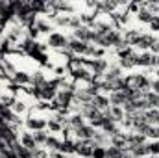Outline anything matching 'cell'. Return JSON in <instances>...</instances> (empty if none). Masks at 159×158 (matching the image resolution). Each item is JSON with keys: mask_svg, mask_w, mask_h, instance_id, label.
<instances>
[{"mask_svg": "<svg viewBox=\"0 0 159 158\" xmlns=\"http://www.w3.org/2000/svg\"><path fill=\"white\" fill-rule=\"evenodd\" d=\"M137 65H139V67H152V65H154V54H152V52H143V54H139Z\"/></svg>", "mask_w": 159, "mask_h": 158, "instance_id": "obj_16", "label": "cell"}, {"mask_svg": "<svg viewBox=\"0 0 159 158\" xmlns=\"http://www.w3.org/2000/svg\"><path fill=\"white\" fill-rule=\"evenodd\" d=\"M137 58H139V54H135V50H131L128 56L120 58V67H124V69L135 67V65H137Z\"/></svg>", "mask_w": 159, "mask_h": 158, "instance_id": "obj_15", "label": "cell"}, {"mask_svg": "<svg viewBox=\"0 0 159 158\" xmlns=\"http://www.w3.org/2000/svg\"><path fill=\"white\" fill-rule=\"evenodd\" d=\"M48 45H50L52 48H65V47L69 45V39H67V36L61 34V32H52V34L48 36Z\"/></svg>", "mask_w": 159, "mask_h": 158, "instance_id": "obj_4", "label": "cell"}, {"mask_svg": "<svg viewBox=\"0 0 159 158\" xmlns=\"http://www.w3.org/2000/svg\"><path fill=\"white\" fill-rule=\"evenodd\" d=\"M91 69H93V73H94V77H100V75H106V71L109 69V63L102 58V60H91L89 63H87Z\"/></svg>", "mask_w": 159, "mask_h": 158, "instance_id": "obj_5", "label": "cell"}, {"mask_svg": "<svg viewBox=\"0 0 159 158\" xmlns=\"http://www.w3.org/2000/svg\"><path fill=\"white\" fill-rule=\"evenodd\" d=\"M46 145H48V147H52V149H56V151H59V147H61V141H57L56 138L48 136V140H46Z\"/></svg>", "mask_w": 159, "mask_h": 158, "instance_id": "obj_32", "label": "cell"}, {"mask_svg": "<svg viewBox=\"0 0 159 158\" xmlns=\"http://www.w3.org/2000/svg\"><path fill=\"white\" fill-rule=\"evenodd\" d=\"M26 126L28 128H32V130H35V132H39V130H43L44 126H46V121L41 117H32V119H26Z\"/></svg>", "mask_w": 159, "mask_h": 158, "instance_id": "obj_19", "label": "cell"}, {"mask_svg": "<svg viewBox=\"0 0 159 158\" xmlns=\"http://www.w3.org/2000/svg\"><path fill=\"white\" fill-rule=\"evenodd\" d=\"M67 48H69L70 52H74V54H81V56H85L87 50H89V43H83V41H78V39H70L69 41V45H67Z\"/></svg>", "mask_w": 159, "mask_h": 158, "instance_id": "obj_7", "label": "cell"}, {"mask_svg": "<svg viewBox=\"0 0 159 158\" xmlns=\"http://www.w3.org/2000/svg\"><path fill=\"white\" fill-rule=\"evenodd\" d=\"M98 143H94V140H80L76 143V153L81 156H93V151Z\"/></svg>", "mask_w": 159, "mask_h": 158, "instance_id": "obj_3", "label": "cell"}, {"mask_svg": "<svg viewBox=\"0 0 159 158\" xmlns=\"http://www.w3.org/2000/svg\"><path fill=\"white\" fill-rule=\"evenodd\" d=\"M129 95H131V91L126 89V87H122V89H119V91H113V93L109 95V104H111V106H119V108H122V106L129 101Z\"/></svg>", "mask_w": 159, "mask_h": 158, "instance_id": "obj_2", "label": "cell"}, {"mask_svg": "<svg viewBox=\"0 0 159 158\" xmlns=\"http://www.w3.org/2000/svg\"><path fill=\"white\" fill-rule=\"evenodd\" d=\"M91 104H93L94 108H98L100 112H106V110L111 106V104H109V97H106V95H100V93H96V95L93 97Z\"/></svg>", "mask_w": 159, "mask_h": 158, "instance_id": "obj_9", "label": "cell"}, {"mask_svg": "<svg viewBox=\"0 0 159 158\" xmlns=\"http://www.w3.org/2000/svg\"><path fill=\"white\" fill-rule=\"evenodd\" d=\"M131 155H133V158H143L148 155V147L143 143V145H137V147H133L131 149Z\"/></svg>", "mask_w": 159, "mask_h": 158, "instance_id": "obj_25", "label": "cell"}, {"mask_svg": "<svg viewBox=\"0 0 159 158\" xmlns=\"http://www.w3.org/2000/svg\"><path fill=\"white\" fill-rule=\"evenodd\" d=\"M102 130L106 132V134H117L119 132V126H117V123L113 121V119H109V117H106L104 119V125H102Z\"/></svg>", "mask_w": 159, "mask_h": 158, "instance_id": "obj_21", "label": "cell"}, {"mask_svg": "<svg viewBox=\"0 0 159 158\" xmlns=\"http://www.w3.org/2000/svg\"><path fill=\"white\" fill-rule=\"evenodd\" d=\"M143 7H146L150 13H154V15H156V11H159V2H148V4H144Z\"/></svg>", "mask_w": 159, "mask_h": 158, "instance_id": "obj_33", "label": "cell"}, {"mask_svg": "<svg viewBox=\"0 0 159 158\" xmlns=\"http://www.w3.org/2000/svg\"><path fill=\"white\" fill-rule=\"evenodd\" d=\"M150 158H159V156H150Z\"/></svg>", "mask_w": 159, "mask_h": 158, "instance_id": "obj_39", "label": "cell"}, {"mask_svg": "<svg viewBox=\"0 0 159 158\" xmlns=\"http://www.w3.org/2000/svg\"><path fill=\"white\" fill-rule=\"evenodd\" d=\"M72 89H61L59 93H57V97H56V101L59 102V108H67V106H70V101H72Z\"/></svg>", "mask_w": 159, "mask_h": 158, "instance_id": "obj_8", "label": "cell"}, {"mask_svg": "<svg viewBox=\"0 0 159 158\" xmlns=\"http://www.w3.org/2000/svg\"><path fill=\"white\" fill-rule=\"evenodd\" d=\"M85 125V121H83V114H74L72 117H70V126L74 128V130H78Z\"/></svg>", "mask_w": 159, "mask_h": 158, "instance_id": "obj_24", "label": "cell"}, {"mask_svg": "<svg viewBox=\"0 0 159 158\" xmlns=\"http://www.w3.org/2000/svg\"><path fill=\"white\" fill-rule=\"evenodd\" d=\"M34 140H35V143L39 145V143H46V140H48V136L43 132V130H39V132H35L34 134Z\"/></svg>", "mask_w": 159, "mask_h": 158, "instance_id": "obj_30", "label": "cell"}, {"mask_svg": "<svg viewBox=\"0 0 159 158\" xmlns=\"http://www.w3.org/2000/svg\"><path fill=\"white\" fill-rule=\"evenodd\" d=\"M106 158H129L128 156V153L124 151V149H119V147H107L106 149Z\"/></svg>", "mask_w": 159, "mask_h": 158, "instance_id": "obj_20", "label": "cell"}, {"mask_svg": "<svg viewBox=\"0 0 159 158\" xmlns=\"http://www.w3.org/2000/svg\"><path fill=\"white\" fill-rule=\"evenodd\" d=\"M128 138H129V134L117 132V134L111 136V143H113V147H119V149H126L128 151Z\"/></svg>", "mask_w": 159, "mask_h": 158, "instance_id": "obj_10", "label": "cell"}, {"mask_svg": "<svg viewBox=\"0 0 159 158\" xmlns=\"http://www.w3.org/2000/svg\"><path fill=\"white\" fill-rule=\"evenodd\" d=\"M157 77H159V69H157Z\"/></svg>", "mask_w": 159, "mask_h": 158, "instance_id": "obj_40", "label": "cell"}, {"mask_svg": "<svg viewBox=\"0 0 159 158\" xmlns=\"http://www.w3.org/2000/svg\"><path fill=\"white\" fill-rule=\"evenodd\" d=\"M100 7L106 9V11H113V9L117 7V4H115V2H104V4H100Z\"/></svg>", "mask_w": 159, "mask_h": 158, "instance_id": "obj_35", "label": "cell"}, {"mask_svg": "<svg viewBox=\"0 0 159 158\" xmlns=\"http://www.w3.org/2000/svg\"><path fill=\"white\" fill-rule=\"evenodd\" d=\"M46 126L50 128V132H59V130H63V126H61V123H59V117L50 119V121L46 123Z\"/></svg>", "mask_w": 159, "mask_h": 158, "instance_id": "obj_26", "label": "cell"}, {"mask_svg": "<svg viewBox=\"0 0 159 158\" xmlns=\"http://www.w3.org/2000/svg\"><path fill=\"white\" fill-rule=\"evenodd\" d=\"M137 17H139L141 22H148V24H150V21L154 19V13H150L146 7H141V9L137 11Z\"/></svg>", "mask_w": 159, "mask_h": 158, "instance_id": "obj_23", "label": "cell"}, {"mask_svg": "<svg viewBox=\"0 0 159 158\" xmlns=\"http://www.w3.org/2000/svg\"><path fill=\"white\" fill-rule=\"evenodd\" d=\"M20 147H24V149H28V151H35V149H37V143H35V140H34V134L22 132V134H20Z\"/></svg>", "mask_w": 159, "mask_h": 158, "instance_id": "obj_11", "label": "cell"}, {"mask_svg": "<svg viewBox=\"0 0 159 158\" xmlns=\"http://www.w3.org/2000/svg\"><path fill=\"white\" fill-rule=\"evenodd\" d=\"M74 132H76V136H78L80 140H94L96 138V132H94V128L91 125H83L81 128L74 130Z\"/></svg>", "mask_w": 159, "mask_h": 158, "instance_id": "obj_12", "label": "cell"}, {"mask_svg": "<svg viewBox=\"0 0 159 158\" xmlns=\"http://www.w3.org/2000/svg\"><path fill=\"white\" fill-rule=\"evenodd\" d=\"M13 110H15L17 114H20V112H24V110H26V106H24V102L15 101V102H13Z\"/></svg>", "mask_w": 159, "mask_h": 158, "instance_id": "obj_36", "label": "cell"}, {"mask_svg": "<svg viewBox=\"0 0 159 158\" xmlns=\"http://www.w3.org/2000/svg\"><path fill=\"white\" fill-rule=\"evenodd\" d=\"M93 158H106V147L96 145L94 151H93Z\"/></svg>", "mask_w": 159, "mask_h": 158, "instance_id": "obj_31", "label": "cell"}, {"mask_svg": "<svg viewBox=\"0 0 159 158\" xmlns=\"http://www.w3.org/2000/svg\"><path fill=\"white\" fill-rule=\"evenodd\" d=\"M50 158H69V156H67V155H63V153H52Z\"/></svg>", "mask_w": 159, "mask_h": 158, "instance_id": "obj_37", "label": "cell"}, {"mask_svg": "<svg viewBox=\"0 0 159 158\" xmlns=\"http://www.w3.org/2000/svg\"><path fill=\"white\" fill-rule=\"evenodd\" d=\"M34 26H35V30H39V32H48V22H44V21L35 19V21H34Z\"/></svg>", "mask_w": 159, "mask_h": 158, "instance_id": "obj_29", "label": "cell"}, {"mask_svg": "<svg viewBox=\"0 0 159 158\" xmlns=\"http://www.w3.org/2000/svg\"><path fill=\"white\" fill-rule=\"evenodd\" d=\"M143 117L146 121V125H157L159 123V110L157 108H148V110H144L143 112Z\"/></svg>", "mask_w": 159, "mask_h": 158, "instance_id": "obj_14", "label": "cell"}, {"mask_svg": "<svg viewBox=\"0 0 159 158\" xmlns=\"http://www.w3.org/2000/svg\"><path fill=\"white\" fill-rule=\"evenodd\" d=\"M141 37V34H139V30H128L126 34H124V45H128V47H133V45H137V41Z\"/></svg>", "mask_w": 159, "mask_h": 158, "instance_id": "obj_17", "label": "cell"}, {"mask_svg": "<svg viewBox=\"0 0 159 158\" xmlns=\"http://www.w3.org/2000/svg\"><path fill=\"white\" fill-rule=\"evenodd\" d=\"M83 58H72L70 62H69V71H70V75H78L80 71H83Z\"/></svg>", "mask_w": 159, "mask_h": 158, "instance_id": "obj_18", "label": "cell"}, {"mask_svg": "<svg viewBox=\"0 0 159 158\" xmlns=\"http://www.w3.org/2000/svg\"><path fill=\"white\" fill-rule=\"evenodd\" d=\"M15 82L17 84H28V82H32V78L26 73H15Z\"/></svg>", "mask_w": 159, "mask_h": 158, "instance_id": "obj_28", "label": "cell"}, {"mask_svg": "<svg viewBox=\"0 0 159 158\" xmlns=\"http://www.w3.org/2000/svg\"><path fill=\"white\" fill-rule=\"evenodd\" d=\"M150 28L154 32H159V15H154V19L150 21Z\"/></svg>", "mask_w": 159, "mask_h": 158, "instance_id": "obj_34", "label": "cell"}, {"mask_svg": "<svg viewBox=\"0 0 159 158\" xmlns=\"http://www.w3.org/2000/svg\"><path fill=\"white\" fill-rule=\"evenodd\" d=\"M37 95H41L43 99L50 101V99H56L57 97V91H56V84H50V82H44L43 86L39 87Z\"/></svg>", "mask_w": 159, "mask_h": 158, "instance_id": "obj_6", "label": "cell"}, {"mask_svg": "<svg viewBox=\"0 0 159 158\" xmlns=\"http://www.w3.org/2000/svg\"><path fill=\"white\" fill-rule=\"evenodd\" d=\"M154 41H156V37L152 34H141V37H139L135 47H139L141 50H150L152 45H154Z\"/></svg>", "mask_w": 159, "mask_h": 158, "instance_id": "obj_13", "label": "cell"}, {"mask_svg": "<svg viewBox=\"0 0 159 158\" xmlns=\"http://www.w3.org/2000/svg\"><path fill=\"white\" fill-rule=\"evenodd\" d=\"M106 54V50L102 47H96V45H89V50H87V56H93L94 60H102Z\"/></svg>", "mask_w": 159, "mask_h": 158, "instance_id": "obj_22", "label": "cell"}, {"mask_svg": "<svg viewBox=\"0 0 159 158\" xmlns=\"http://www.w3.org/2000/svg\"><path fill=\"white\" fill-rule=\"evenodd\" d=\"M124 87L129 91H139V93H148L152 89V82L144 75H129L124 78Z\"/></svg>", "mask_w": 159, "mask_h": 158, "instance_id": "obj_1", "label": "cell"}, {"mask_svg": "<svg viewBox=\"0 0 159 158\" xmlns=\"http://www.w3.org/2000/svg\"><path fill=\"white\" fill-rule=\"evenodd\" d=\"M146 147H148V155H150V156H159V140L148 143Z\"/></svg>", "mask_w": 159, "mask_h": 158, "instance_id": "obj_27", "label": "cell"}, {"mask_svg": "<svg viewBox=\"0 0 159 158\" xmlns=\"http://www.w3.org/2000/svg\"><path fill=\"white\" fill-rule=\"evenodd\" d=\"M154 65L159 69V56H154Z\"/></svg>", "mask_w": 159, "mask_h": 158, "instance_id": "obj_38", "label": "cell"}]
</instances>
